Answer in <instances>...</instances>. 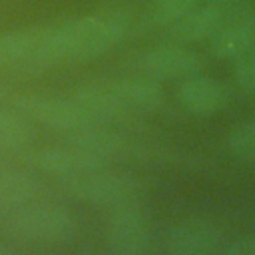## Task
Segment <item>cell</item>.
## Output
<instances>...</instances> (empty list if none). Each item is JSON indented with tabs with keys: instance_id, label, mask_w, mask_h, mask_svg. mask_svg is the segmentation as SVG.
<instances>
[{
	"instance_id": "cell-21",
	"label": "cell",
	"mask_w": 255,
	"mask_h": 255,
	"mask_svg": "<svg viewBox=\"0 0 255 255\" xmlns=\"http://www.w3.org/2000/svg\"><path fill=\"white\" fill-rule=\"evenodd\" d=\"M0 255H8V253H6V251H4L2 247H0Z\"/></svg>"
},
{
	"instance_id": "cell-13",
	"label": "cell",
	"mask_w": 255,
	"mask_h": 255,
	"mask_svg": "<svg viewBox=\"0 0 255 255\" xmlns=\"http://www.w3.org/2000/svg\"><path fill=\"white\" fill-rule=\"evenodd\" d=\"M114 92L118 94L124 108L129 116L137 114H151L163 104V88L159 80L151 76H133V78H120L110 82Z\"/></svg>"
},
{
	"instance_id": "cell-16",
	"label": "cell",
	"mask_w": 255,
	"mask_h": 255,
	"mask_svg": "<svg viewBox=\"0 0 255 255\" xmlns=\"http://www.w3.org/2000/svg\"><path fill=\"white\" fill-rule=\"evenodd\" d=\"M225 147L239 161L255 163V118L233 126L225 137Z\"/></svg>"
},
{
	"instance_id": "cell-11",
	"label": "cell",
	"mask_w": 255,
	"mask_h": 255,
	"mask_svg": "<svg viewBox=\"0 0 255 255\" xmlns=\"http://www.w3.org/2000/svg\"><path fill=\"white\" fill-rule=\"evenodd\" d=\"M233 6H221L213 2L197 4L189 14L169 26V38L179 44H195L209 40L231 16Z\"/></svg>"
},
{
	"instance_id": "cell-1",
	"label": "cell",
	"mask_w": 255,
	"mask_h": 255,
	"mask_svg": "<svg viewBox=\"0 0 255 255\" xmlns=\"http://www.w3.org/2000/svg\"><path fill=\"white\" fill-rule=\"evenodd\" d=\"M129 34V18L120 10L84 14L56 24L32 26L34 70L60 62L94 60L114 50Z\"/></svg>"
},
{
	"instance_id": "cell-9",
	"label": "cell",
	"mask_w": 255,
	"mask_h": 255,
	"mask_svg": "<svg viewBox=\"0 0 255 255\" xmlns=\"http://www.w3.org/2000/svg\"><path fill=\"white\" fill-rule=\"evenodd\" d=\"M30 163H34L40 171H46L60 179H68L94 169L108 167V163L72 145L70 141L66 145H48V147L34 149L30 153Z\"/></svg>"
},
{
	"instance_id": "cell-17",
	"label": "cell",
	"mask_w": 255,
	"mask_h": 255,
	"mask_svg": "<svg viewBox=\"0 0 255 255\" xmlns=\"http://www.w3.org/2000/svg\"><path fill=\"white\" fill-rule=\"evenodd\" d=\"M201 0H153L149 10V20L155 26H173L185 14H189Z\"/></svg>"
},
{
	"instance_id": "cell-4",
	"label": "cell",
	"mask_w": 255,
	"mask_h": 255,
	"mask_svg": "<svg viewBox=\"0 0 255 255\" xmlns=\"http://www.w3.org/2000/svg\"><path fill=\"white\" fill-rule=\"evenodd\" d=\"M12 106L20 116L56 131L74 133L96 124L90 114L74 100V96L60 98L46 94H16L12 98Z\"/></svg>"
},
{
	"instance_id": "cell-12",
	"label": "cell",
	"mask_w": 255,
	"mask_h": 255,
	"mask_svg": "<svg viewBox=\"0 0 255 255\" xmlns=\"http://www.w3.org/2000/svg\"><path fill=\"white\" fill-rule=\"evenodd\" d=\"M227 90L209 76H189L177 86L179 104L193 116H213L227 104Z\"/></svg>"
},
{
	"instance_id": "cell-19",
	"label": "cell",
	"mask_w": 255,
	"mask_h": 255,
	"mask_svg": "<svg viewBox=\"0 0 255 255\" xmlns=\"http://www.w3.org/2000/svg\"><path fill=\"white\" fill-rule=\"evenodd\" d=\"M217 255H255V233L227 243Z\"/></svg>"
},
{
	"instance_id": "cell-10",
	"label": "cell",
	"mask_w": 255,
	"mask_h": 255,
	"mask_svg": "<svg viewBox=\"0 0 255 255\" xmlns=\"http://www.w3.org/2000/svg\"><path fill=\"white\" fill-rule=\"evenodd\" d=\"M255 46V12L233 10L225 24L209 38V52L219 60H235Z\"/></svg>"
},
{
	"instance_id": "cell-6",
	"label": "cell",
	"mask_w": 255,
	"mask_h": 255,
	"mask_svg": "<svg viewBox=\"0 0 255 255\" xmlns=\"http://www.w3.org/2000/svg\"><path fill=\"white\" fill-rule=\"evenodd\" d=\"M221 247V231L207 217L191 215L169 227L165 233L167 255H217Z\"/></svg>"
},
{
	"instance_id": "cell-2",
	"label": "cell",
	"mask_w": 255,
	"mask_h": 255,
	"mask_svg": "<svg viewBox=\"0 0 255 255\" xmlns=\"http://www.w3.org/2000/svg\"><path fill=\"white\" fill-rule=\"evenodd\" d=\"M4 225L12 235L34 243H64L78 231L76 215L64 205L48 201H32L4 213Z\"/></svg>"
},
{
	"instance_id": "cell-14",
	"label": "cell",
	"mask_w": 255,
	"mask_h": 255,
	"mask_svg": "<svg viewBox=\"0 0 255 255\" xmlns=\"http://www.w3.org/2000/svg\"><path fill=\"white\" fill-rule=\"evenodd\" d=\"M38 181L16 167L0 165V211L8 213L26 203H32L38 197Z\"/></svg>"
},
{
	"instance_id": "cell-15",
	"label": "cell",
	"mask_w": 255,
	"mask_h": 255,
	"mask_svg": "<svg viewBox=\"0 0 255 255\" xmlns=\"http://www.w3.org/2000/svg\"><path fill=\"white\" fill-rule=\"evenodd\" d=\"M34 139V133L24 116L0 108V149L22 151Z\"/></svg>"
},
{
	"instance_id": "cell-20",
	"label": "cell",
	"mask_w": 255,
	"mask_h": 255,
	"mask_svg": "<svg viewBox=\"0 0 255 255\" xmlns=\"http://www.w3.org/2000/svg\"><path fill=\"white\" fill-rule=\"evenodd\" d=\"M205 2H213V4H221V6H235L243 0H205Z\"/></svg>"
},
{
	"instance_id": "cell-5",
	"label": "cell",
	"mask_w": 255,
	"mask_h": 255,
	"mask_svg": "<svg viewBox=\"0 0 255 255\" xmlns=\"http://www.w3.org/2000/svg\"><path fill=\"white\" fill-rule=\"evenodd\" d=\"M106 243L112 255H149L151 223L145 211L137 203L114 207L106 219Z\"/></svg>"
},
{
	"instance_id": "cell-8",
	"label": "cell",
	"mask_w": 255,
	"mask_h": 255,
	"mask_svg": "<svg viewBox=\"0 0 255 255\" xmlns=\"http://www.w3.org/2000/svg\"><path fill=\"white\" fill-rule=\"evenodd\" d=\"M141 68L155 80H185L199 74L201 58L187 44L169 42L149 48L141 56Z\"/></svg>"
},
{
	"instance_id": "cell-18",
	"label": "cell",
	"mask_w": 255,
	"mask_h": 255,
	"mask_svg": "<svg viewBox=\"0 0 255 255\" xmlns=\"http://www.w3.org/2000/svg\"><path fill=\"white\" fill-rule=\"evenodd\" d=\"M233 78L243 92L255 94V46L233 60Z\"/></svg>"
},
{
	"instance_id": "cell-7",
	"label": "cell",
	"mask_w": 255,
	"mask_h": 255,
	"mask_svg": "<svg viewBox=\"0 0 255 255\" xmlns=\"http://www.w3.org/2000/svg\"><path fill=\"white\" fill-rule=\"evenodd\" d=\"M68 141L72 145L88 151L90 155L102 159L108 165L112 161L135 159V157L145 155V149L141 145L133 143L131 139H128L120 131L106 128V124H92L88 128L74 131V133H68Z\"/></svg>"
},
{
	"instance_id": "cell-3",
	"label": "cell",
	"mask_w": 255,
	"mask_h": 255,
	"mask_svg": "<svg viewBox=\"0 0 255 255\" xmlns=\"http://www.w3.org/2000/svg\"><path fill=\"white\" fill-rule=\"evenodd\" d=\"M62 187L68 195L78 201L110 209L128 203H137L143 191L141 181L133 173L116 171L108 167L62 179Z\"/></svg>"
}]
</instances>
